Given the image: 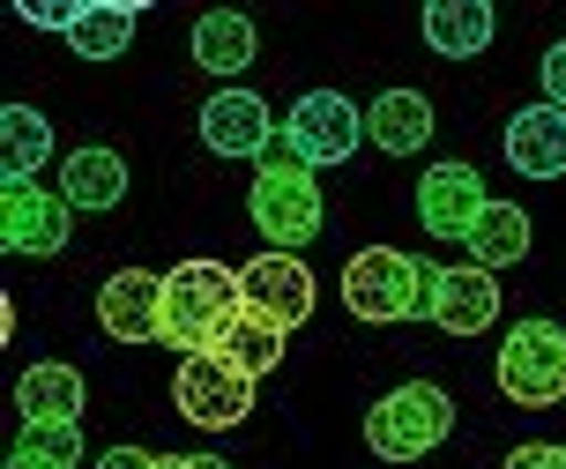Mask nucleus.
I'll return each mask as SVG.
<instances>
[{
    "instance_id": "obj_14",
    "label": "nucleus",
    "mask_w": 566,
    "mask_h": 469,
    "mask_svg": "<svg viewBox=\"0 0 566 469\" xmlns=\"http://www.w3.org/2000/svg\"><path fill=\"white\" fill-rule=\"evenodd\" d=\"M432 321L448 335H484L492 321H500V283H492V269H440V291H432Z\"/></svg>"
},
{
    "instance_id": "obj_9",
    "label": "nucleus",
    "mask_w": 566,
    "mask_h": 469,
    "mask_svg": "<svg viewBox=\"0 0 566 469\" xmlns=\"http://www.w3.org/2000/svg\"><path fill=\"white\" fill-rule=\"evenodd\" d=\"M239 283H247V305L269 313L276 329H306L313 305H321V283H313V269L298 253H261V261L239 269Z\"/></svg>"
},
{
    "instance_id": "obj_7",
    "label": "nucleus",
    "mask_w": 566,
    "mask_h": 469,
    "mask_svg": "<svg viewBox=\"0 0 566 469\" xmlns=\"http://www.w3.org/2000/svg\"><path fill=\"white\" fill-rule=\"evenodd\" d=\"M283 142H291V149H298L313 171L350 165V149L366 142V112L350 105L343 90H306L298 105L283 112Z\"/></svg>"
},
{
    "instance_id": "obj_12",
    "label": "nucleus",
    "mask_w": 566,
    "mask_h": 469,
    "mask_svg": "<svg viewBox=\"0 0 566 469\" xmlns=\"http://www.w3.org/2000/svg\"><path fill=\"white\" fill-rule=\"evenodd\" d=\"M201 142L217 149V157H254L276 142V112L261 105L254 90H217L209 105H201Z\"/></svg>"
},
{
    "instance_id": "obj_24",
    "label": "nucleus",
    "mask_w": 566,
    "mask_h": 469,
    "mask_svg": "<svg viewBox=\"0 0 566 469\" xmlns=\"http://www.w3.org/2000/svg\"><path fill=\"white\" fill-rule=\"evenodd\" d=\"M30 455H45L53 469H83V425H23V440Z\"/></svg>"
},
{
    "instance_id": "obj_17",
    "label": "nucleus",
    "mask_w": 566,
    "mask_h": 469,
    "mask_svg": "<svg viewBox=\"0 0 566 469\" xmlns=\"http://www.w3.org/2000/svg\"><path fill=\"white\" fill-rule=\"evenodd\" d=\"M492 30H500L492 0H432L424 8V45L440 60H478L492 45Z\"/></svg>"
},
{
    "instance_id": "obj_1",
    "label": "nucleus",
    "mask_w": 566,
    "mask_h": 469,
    "mask_svg": "<svg viewBox=\"0 0 566 469\" xmlns=\"http://www.w3.org/2000/svg\"><path fill=\"white\" fill-rule=\"evenodd\" d=\"M247 217H254V231L269 239V253H298V247L321 239V179H313V165L291 142H269V149H261Z\"/></svg>"
},
{
    "instance_id": "obj_23",
    "label": "nucleus",
    "mask_w": 566,
    "mask_h": 469,
    "mask_svg": "<svg viewBox=\"0 0 566 469\" xmlns=\"http://www.w3.org/2000/svg\"><path fill=\"white\" fill-rule=\"evenodd\" d=\"M283 335H291V329H276L269 313H254V305H247V313H239V321L224 329V343H217V358H224L231 373H247V381H261V373H276V365H283Z\"/></svg>"
},
{
    "instance_id": "obj_16",
    "label": "nucleus",
    "mask_w": 566,
    "mask_h": 469,
    "mask_svg": "<svg viewBox=\"0 0 566 469\" xmlns=\"http://www.w3.org/2000/svg\"><path fill=\"white\" fill-rule=\"evenodd\" d=\"M83 403H90V387L75 365H30L23 381H15L23 425H83Z\"/></svg>"
},
{
    "instance_id": "obj_13",
    "label": "nucleus",
    "mask_w": 566,
    "mask_h": 469,
    "mask_svg": "<svg viewBox=\"0 0 566 469\" xmlns=\"http://www.w3.org/2000/svg\"><path fill=\"white\" fill-rule=\"evenodd\" d=\"M507 165L522 179H566V112L559 105H522L507 119Z\"/></svg>"
},
{
    "instance_id": "obj_20",
    "label": "nucleus",
    "mask_w": 566,
    "mask_h": 469,
    "mask_svg": "<svg viewBox=\"0 0 566 469\" xmlns=\"http://www.w3.org/2000/svg\"><path fill=\"white\" fill-rule=\"evenodd\" d=\"M45 157H53V119L38 105H8L0 112V165H8L0 187H30L45 171Z\"/></svg>"
},
{
    "instance_id": "obj_22",
    "label": "nucleus",
    "mask_w": 566,
    "mask_h": 469,
    "mask_svg": "<svg viewBox=\"0 0 566 469\" xmlns=\"http://www.w3.org/2000/svg\"><path fill=\"white\" fill-rule=\"evenodd\" d=\"M530 231H537V223L522 217V201H492V209L478 217V231L462 239V253H470L478 269H492V277H500V269H514V261L530 253Z\"/></svg>"
},
{
    "instance_id": "obj_10",
    "label": "nucleus",
    "mask_w": 566,
    "mask_h": 469,
    "mask_svg": "<svg viewBox=\"0 0 566 469\" xmlns=\"http://www.w3.org/2000/svg\"><path fill=\"white\" fill-rule=\"evenodd\" d=\"M67 201H60V187L45 194L38 179L30 187H0V247L8 253H30V261H45V253L67 247Z\"/></svg>"
},
{
    "instance_id": "obj_18",
    "label": "nucleus",
    "mask_w": 566,
    "mask_h": 469,
    "mask_svg": "<svg viewBox=\"0 0 566 469\" xmlns=\"http://www.w3.org/2000/svg\"><path fill=\"white\" fill-rule=\"evenodd\" d=\"M60 201L67 209H119L127 201V165H119L113 149H75L67 165H60Z\"/></svg>"
},
{
    "instance_id": "obj_5",
    "label": "nucleus",
    "mask_w": 566,
    "mask_h": 469,
    "mask_svg": "<svg viewBox=\"0 0 566 469\" xmlns=\"http://www.w3.org/2000/svg\"><path fill=\"white\" fill-rule=\"evenodd\" d=\"M500 395L522 410H559L566 403V329L559 321H514L500 343Z\"/></svg>"
},
{
    "instance_id": "obj_2",
    "label": "nucleus",
    "mask_w": 566,
    "mask_h": 469,
    "mask_svg": "<svg viewBox=\"0 0 566 469\" xmlns=\"http://www.w3.org/2000/svg\"><path fill=\"white\" fill-rule=\"evenodd\" d=\"M239 313H247V283L224 261H179L165 277V343L187 351V358L217 351Z\"/></svg>"
},
{
    "instance_id": "obj_19",
    "label": "nucleus",
    "mask_w": 566,
    "mask_h": 469,
    "mask_svg": "<svg viewBox=\"0 0 566 469\" xmlns=\"http://www.w3.org/2000/svg\"><path fill=\"white\" fill-rule=\"evenodd\" d=\"M195 60L209 67V75H247L261 60V38H254V23L239 15V8H209L195 23Z\"/></svg>"
},
{
    "instance_id": "obj_21",
    "label": "nucleus",
    "mask_w": 566,
    "mask_h": 469,
    "mask_svg": "<svg viewBox=\"0 0 566 469\" xmlns=\"http://www.w3.org/2000/svg\"><path fill=\"white\" fill-rule=\"evenodd\" d=\"M366 135L380 142L388 157H418L424 142H432V105H424L418 90H388V97L366 105Z\"/></svg>"
},
{
    "instance_id": "obj_15",
    "label": "nucleus",
    "mask_w": 566,
    "mask_h": 469,
    "mask_svg": "<svg viewBox=\"0 0 566 469\" xmlns=\"http://www.w3.org/2000/svg\"><path fill=\"white\" fill-rule=\"evenodd\" d=\"M142 15H149L142 0H75L60 38H67L83 60H119L127 45H135V23H142Z\"/></svg>"
},
{
    "instance_id": "obj_25",
    "label": "nucleus",
    "mask_w": 566,
    "mask_h": 469,
    "mask_svg": "<svg viewBox=\"0 0 566 469\" xmlns=\"http://www.w3.org/2000/svg\"><path fill=\"white\" fill-rule=\"evenodd\" d=\"M507 469H566V447L559 440H522L507 455Z\"/></svg>"
},
{
    "instance_id": "obj_26",
    "label": "nucleus",
    "mask_w": 566,
    "mask_h": 469,
    "mask_svg": "<svg viewBox=\"0 0 566 469\" xmlns=\"http://www.w3.org/2000/svg\"><path fill=\"white\" fill-rule=\"evenodd\" d=\"M544 105H559L566 112V38L544 53Z\"/></svg>"
},
{
    "instance_id": "obj_30",
    "label": "nucleus",
    "mask_w": 566,
    "mask_h": 469,
    "mask_svg": "<svg viewBox=\"0 0 566 469\" xmlns=\"http://www.w3.org/2000/svg\"><path fill=\"white\" fill-rule=\"evenodd\" d=\"M149 469H201V455H157Z\"/></svg>"
},
{
    "instance_id": "obj_8",
    "label": "nucleus",
    "mask_w": 566,
    "mask_h": 469,
    "mask_svg": "<svg viewBox=\"0 0 566 469\" xmlns=\"http://www.w3.org/2000/svg\"><path fill=\"white\" fill-rule=\"evenodd\" d=\"M484 209H492L484 171L462 165V157H448V165H432V171L418 179V223L432 231V239H470Z\"/></svg>"
},
{
    "instance_id": "obj_27",
    "label": "nucleus",
    "mask_w": 566,
    "mask_h": 469,
    "mask_svg": "<svg viewBox=\"0 0 566 469\" xmlns=\"http://www.w3.org/2000/svg\"><path fill=\"white\" fill-rule=\"evenodd\" d=\"M23 23H38V30H67V0H23Z\"/></svg>"
},
{
    "instance_id": "obj_3",
    "label": "nucleus",
    "mask_w": 566,
    "mask_h": 469,
    "mask_svg": "<svg viewBox=\"0 0 566 469\" xmlns=\"http://www.w3.org/2000/svg\"><path fill=\"white\" fill-rule=\"evenodd\" d=\"M432 291H440V269L402 247H366V253H350V269H343V305L358 321H373V329L432 321Z\"/></svg>"
},
{
    "instance_id": "obj_11",
    "label": "nucleus",
    "mask_w": 566,
    "mask_h": 469,
    "mask_svg": "<svg viewBox=\"0 0 566 469\" xmlns=\"http://www.w3.org/2000/svg\"><path fill=\"white\" fill-rule=\"evenodd\" d=\"M97 329L113 335V343H165V277L119 269L97 291Z\"/></svg>"
},
{
    "instance_id": "obj_31",
    "label": "nucleus",
    "mask_w": 566,
    "mask_h": 469,
    "mask_svg": "<svg viewBox=\"0 0 566 469\" xmlns=\"http://www.w3.org/2000/svg\"><path fill=\"white\" fill-rule=\"evenodd\" d=\"M201 469H231V462H224V455H201Z\"/></svg>"
},
{
    "instance_id": "obj_29",
    "label": "nucleus",
    "mask_w": 566,
    "mask_h": 469,
    "mask_svg": "<svg viewBox=\"0 0 566 469\" xmlns=\"http://www.w3.org/2000/svg\"><path fill=\"white\" fill-rule=\"evenodd\" d=\"M8 469H53V462H45V455H30V447H15V455H8Z\"/></svg>"
},
{
    "instance_id": "obj_28",
    "label": "nucleus",
    "mask_w": 566,
    "mask_h": 469,
    "mask_svg": "<svg viewBox=\"0 0 566 469\" xmlns=\"http://www.w3.org/2000/svg\"><path fill=\"white\" fill-rule=\"evenodd\" d=\"M149 462H157V455H142V447H105L90 469H149Z\"/></svg>"
},
{
    "instance_id": "obj_6",
    "label": "nucleus",
    "mask_w": 566,
    "mask_h": 469,
    "mask_svg": "<svg viewBox=\"0 0 566 469\" xmlns=\"http://www.w3.org/2000/svg\"><path fill=\"white\" fill-rule=\"evenodd\" d=\"M171 403H179V417L201 425V432H231V425L254 417V381L231 373L217 351H201V358H179V373H171Z\"/></svg>"
},
{
    "instance_id": "obj_4",
    "label": "nucleus",
    "mask_w": 566,
    "mask_h": 469,
    "mask_svg": "<svg viewBox=\"0 0 566 469\" xmlns=\"http://www.w3.org/2000/svg\"><path fill=\"white\" fill-rule=\"evenodd\" d=\"M454 432V395L440 381H402L366 410V447L380 462H424Z\"/></svg>"
}]
</instances>
